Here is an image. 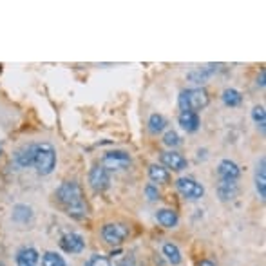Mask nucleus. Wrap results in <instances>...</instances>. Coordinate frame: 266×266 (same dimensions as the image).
<instances>
[{
    "label": "nucleus",
    "instance_id": "0eeeda50",
    "mask_svg": "<svg viewBox=\"0 0 266 266\" xmlns=\"http://www.w3.org/2000/svg\"><path fill=\"white\" fill-rule=\"evenodd\" d=\"M160 161L161 167H165L167 170H174V172H181L189 167V161L185 156H181L176 150H167V152H161L160 154Z\"/></svg>",
    "mask_w": 266,
    "mask_h": 266
},
{
    "label": "nucleus",
    "instance_id": "c85d7f7f",
    "mask_svg": "<svg viewBox=\"0 0 266 266\" xmlns=\"http://www.w3.org/2000/svg\"><path fill=\"white\" fill-rule=\"evenodd\" d=\"M265 76H266V71L263 69V71H261V76L257 78V85H259V87H265Z\"/></svg>",
    "mask_w": 266,
    "mask_h": 266
},
{
    "label": "nucleus",
    "instance_id": "7c9ffc66",
    "mask_svg": "<svg viewBox=\"0 0 266 266\" xmlns=\"http://www.w3.org/2000/svg\"><path fill=\"white\" fill-rule=\"evenodd\" d=\"M85 266H87V265H85Z\"/></svg>",
    "mask_w": 266,
    "mask_h": 266
},
{
    "label": "nucleus",
    "instance_id": "4be33fe9",
    "mask_svg": "<svg viewBox=\"0 0 266 266\" xmlns=\"http://www.w3.org/2000/svg\"><path fill=\"white\" fill-rule=\"evenodd\" d=\"M31 208L25 207V205H16L15 208H13V219H15L16 223H27L31 219Z\"/></svg>",
    "mask_w": 266,
    "mask_h": 266
},
{
    "label": "nucleus",
    "instance_id": "c756f323",
    "mask_svg": "<svg viewBox=\"0 0 266 266\" xmlns=\"http://www.w3.org/2000/svg\"><path fill=\"white\" fill-rule=\"evenodd\" d=\"M198 266H216V265H214V263H212V261H208V259H203V261L199 263V265H198Z\"/></svg>",
    "mask_w": 266,
    "mask_h": 266
},
{
    "label": "nucleus",
    "instance_id": "a211bd4d",
    "mask_svg": "<svg viewBox=\"0 0 266 266\" xmlns=\"http://www.w3.org/2000/svg\"><path fill=\"white\" fill-rule=\"evenodd\" d=\"M163 256L170 265H174V266H178L179 263L183 261L181 250H179L178 245H174V243H165L163 245Z\"/></svg>",
    "mask_w": 266,
    "mask_h": 266
},
{
    "label": "nucleus",
    "instance_id": "9b49d317",
    "mask_svg": "<svg viewBox=\"0 0 266 266\" xmlns=\"http://www.w3.org/2000/svg\"><path fill=\"white\" fill-rule=\"evenodd\" d=\"M178 123L181 125V129L187 132H196L201 125V120H199L198 112L192 111H181L178 116Z\"/></svg>",
    "mask_w": 266,
    "mask_h": 266
},
{
    "label": "nucleus",
    "instance_id": "393cba45",
    "mask_svg": "<svg viewBox=\"0 0 266 266\" xmlns=\"http://www.w3.org/2000/svg\"><path fill=\"white\" fill-rule=\"evenodd\" d=\"M181 143V138L176 131H167L163 136V145H167L169 149H176Z\"/></svg>",
    "mask_w": 266,
    "mask_h": 266
},
{
    "label": "nucleus",
    "instance_id": "423d86ee",
    "mask_svg": "<svg viewBox=\"0 0 266 266\" xmlns=\"http://www.w3.org/2000/svg\"><path fill=\"white\" fill-rule=\"evenodd\" d=\"M131 165V154L125 150H111L105 152V156L102 158V167L112 170H121Z\"/></svg>",
    "mask_w": 266,
    "mask_h": 266
},
{
    "label": "nucleus",
    "instance_id": "9d476101",
    "mask_svg": "<svg viewBox=\"0 0 266 266\" xmlns=\"http://www.w3.org/2000/svg\"><path fill=\"white\" fill-rule=\"evenodd\" d=\"M218 176L219 179H227V181H237L241 176V169L234 163L232 160H223L218 167Z\"/></svg>",
    "mask_w": 266,
    "mask_h": 266
},
{
    "label": "nucleus",
    "instance_id": "2eb2a0df",
    "mask_svg": "<svg viewBox=\"0 0 266 266\" xmlns=\"http://www.w3.org/2000/svg\"><path fill=\"white\" fill-rule=\"evenodd\" d=\"M256 189L257 194H259V198L265 199L266 198V160L261 158L259 163H257V169H256Z\"/></svg>",
    "mask_w": 266,
    "mask_h": 266
},
{
    "label": "nucleus",
    "instance_id": "a878e982",
    "mask_svg": "<svg viewBox=\"0 0 266 266\" xmlns=\"http://www.w3.org/2000/svg\"><path fill=\"white\" fill-rule=\"evenodd\" d=\"M87 266H112L111 265V259L109 257H105V256H92L91 259H89V263H87Z\"/></svg>",
    "mask_w": 266,
    "mask_h": 266
},
{
    "label": "nucleus",
    "instance_id": "bb28decb",
    "mask_svg": "<svg viewBox=\"0 0 266 266\" xmlns=\"http://www.w3.org/2000/svg\"><path fill=\"white\" fill-rule=\"evenodd\" d=\"M145 196H147V199H149V201H158V199H160V190H158V187H156V185L149 183L145 187Z\"/></svg>",
    "mask_w": 266,
    "mask_h": 266
},
{
    "label": "nucleus",
    "instance_id": "f3484780",
    "mask_svg": "<svg viewBox=\"0 0 266 266\" xmlns=\"http://www.w3.org/2000/svg\"><path fill=\"white\" fill-rule=\"evenodd\" d=\"M149 178L152 179V183H169L170 172L165 167H161V165L152 163L149 167Z\"/></svg>",
    "mask_w": 266,
    "mask_h": 266
},
{
    "label": "nucleus",
    "instance_id": "39448f33",
    "mask_svg": "<svg viewBox=\"0 0 266 266\" xmlns=\"http://www.w3.org/2000/svg\"><path fill=\"white\" fill-rule=\"evenodd\" d=\"M127 236H129V228L125 225H121V223H107L102 228L103 241L109 243V245H114V247H118V245L125 241Z\"/></svg>",
    "mask_w": 266,
    "mask_h": 266
},
{
    "label": "nucleus",
    "instance_id": "5701e85b",
    "mask_svg": "<svg viewBox=\"0 0 266 266\" xmlns=\"http://www.w3.org/2000/svg\"><path fill=\"white\" fill-rule=\"evenodd\" d=\"M208 67H210V69H199V71H192V73L189 74V78L192 80V82H196V83H203L205 80H207V78L210 76V74H212L216 69H218L216 65H208Z\"/></svg>",
    "mask_w": 266,
    "mask_h": 266
},
{
    "label": "nucleus",
    "instance_id": "cd10ccee",
    "mask_svg": "<svg viewBox=\"0 0 266 266\" xmlns=\"http://www.w3.org/2000/svg\"><path fill=\"white\" fill-rule=\"evenodd\" d=\"M116 266H136V259L134 256H125L123 259L116 263Z\"/></svg>",
    "mask_w": 266,
    "mask_h": 266
},
{
    "label": "nucleus",
    "instance_id": "aec40b11",
    "mask_svg": "<svg viewBox=\"0 0 266 266\" xmlns=\"http://www.w3.org/2000/svg\"><path fill=\"white\" fill-rule=\"evenodd\" d=\"M42 266H67V263L56 252H44L42 254Z\"/></svg>",
    "mask_w": 266,
    "mask_h": 266
},
{
    "label": "nucleus",
    "instance_id": "6e6552de",
    "mask_svg": "<svg viewBox=\"0 0 266 266\" xmlns=\"http://www.w3.org/2000/svg\"><path fill=\"white\" fill-rule=\"evenodd\" d=\"M109 183H111V179H109V172H107L105 167L94 165L89 172V185L92 187V190L103 192V190L109 189Z\"/></svg>",
    "mask_w": 266,
    "mask_h": 266
},
{
    "label": "nucleus",
    "instance_id": "f03ea898",
    "mask_svg": "<svg viewBox=\"0 0 266 266\" xmlns=\"http://www.w3.org/2000/svg\"><path fill=\"white\" fill-rule=\"evenodd\" d=\"M178 103H179V109H181V111L198 112L210 103V96H208L207 89H203V87L185 89V91L179 92Z\"/></svg>",
    "mask_w": 266,
    "mask_h": 266
},
{
    "label": "nucleus",
    "instance_id": "6ab92c4d",
    "mask_svg": "<svg viewBox=\"0 0 266 266\" xmlns=\"http://www.w3.org/2000/svg\"><path fill=\"white\" fill-rule=\"evenodd\" d=\"M241 102H243V96L237 89H225V92H223V103H225V105L237 107V105H241Z\"/></svg>",
    "mask_w": 266,
    "mask_h": 266
},
{
    "label": "nucleus",
    "instance_id": "4468645a",
    "mask_svg": "<svg viewBox=\"0 0 266 266\" xmlns=\"http://www.w3.org/2000/svg\"><path fill=\"white\" fill-rule=\"evenodd\" d=\"M40 254L34 248H22L16 252V266H38Z\"/></svg>",
    "mask_w": 266,
    "mask_h": 266
},
{
    "label": "nucleus",
    "instance_id": "1a4fd4ad",
    "mask_svg": "<svg viewBox=\"0 0 266 266\" xmlns=\"http://www.w3.org/2000/svg\"><path fill=\"white\" fill-rule=\"evenodd\" d=\"M60 248L65 254H80L85 248V241H83V237L80 234H65V236L60 237Z\"/></svg>",
    "mask_w": 266,
    "mask_h": 266
},
{
    "label": "nucleus",
    "instance_id": "dca6fc26",
    "mask_svg": "<svg viewBox=\"0 0 266 266\" xmlns=\"http://www.w3.org/2000/svg\"><path fill=\"white\" fill-rule=\"evenodd\" d=\"M156 219H158V223H160L161 227H165V228H174L176 225H178V221H179L178 212H176V210H172V208H161V210H158V214H156Z\"/></svg>",
    "mask_w": 266,
    "mask_h": 266
},
{
    "label": "nucleus",
    "instance_id": "b1692460",
    "mask_svg": "<svg viewBox=\"0 0 266 266\" xmlns=\"http://www.w3.org/2000/svg\"><path fill=\"white\" fill-rule=\"evenodd\" d=\"M252 118H254V121H256L257 125L261 127L263 131H265V125H266L265 107H263V105H256V107H254V111H252Z\"/></svg>",
    "mask_w": 266,
    "mask_h": 266
},
{
    "label": "nucleus",
    "instance_id": "20e7f679",
    "mask_svg": "<svg viewBox=\"0 0 266 266\" xmlns=\"http://www.w3.org/2000/svg\"><path fill=\"white\" fill-rule=\"evenodd\" d=\"M176 189L185 199H190V201H198L205 196V187L192 178H179L176 181Z\"/></svg>",
    "mask_w": 266,
    "mask_h": 266
},
{
    "label": "nucleus",
    "instance_id": "ddd939ff",
    "mask_svg": "<svg viewBox=\"0 0 266 266\" xmlns=\"http://www.w3.org/2000/svg\"><path fill=\"white\" fill-rule=\"evenodd\" d=\"M34 150H36V145H24L22 149H18L15 152V163L22 169L31 167L34 161Z\"/></svg>",
    "mask_w": 266,
    "mask_h": 266
},
{
    "label": "nucleus",
    "instance_id": "7ed1b4c3",
    "mask_svg": "<svg viewBox=\"0 0 266 266\" xmlns=\"http://www.w3.org/2000/svg\"><path fill=\"white\" fill-rule=\"evenodd\" d=\"M33 167L40 176H49L56 167V150L51 143H38L34 150Z\"/></svg>",
    "mask_w": 266,
    "mask_h": 266
},
{
    "label": "nucleus",
    "instance_id": "f257e3e1",
    "mask_svg": "<svg viewBox=\"0 0 266 266\" xmlns=\"http://www.w3.org/2000/svg\"><path fill=\"white\" fill-rule=\"evenodd\" d=\"M56 198L73 219H83L87 216V205L83 201L82 187L76 181H63L56 189Z\"/></svg>",
    "mask_w": 266,
    "mask_h": 266
},
{
    "label": "nucleus",
    "instance_id": "f8f14e48",
    "mask_svg": "<svg viewBox=\"0 0 266 266\" xmlns=\"http://www.w3.org/2000/svg\"><path fill=\"white\" fill-rule=\"evenodd\" d=\"M239 194V185L237 181H227V179H219L218 183V196L221 201H230V199L237 198Z\"/></svg>",
    "mask_w": 266,
    "mask_h": 266
},
{
    "label": "nucleus",
    "instance_id": "412c9836",
    "mask_svg": "<svg viewBox=\"0 0 266 266\" xmlns=\"http://www.w3.org/2000/svg\"><path fill=\"white\" fill-rule=\"evenodd\" d=\"M167 127V120H165V116H161V114H150L149 118V131L152 132V134H158V132H161Z\"/></svg>",
    "mask_w": 266,
    "mask_h": 266
}]
</instances>
